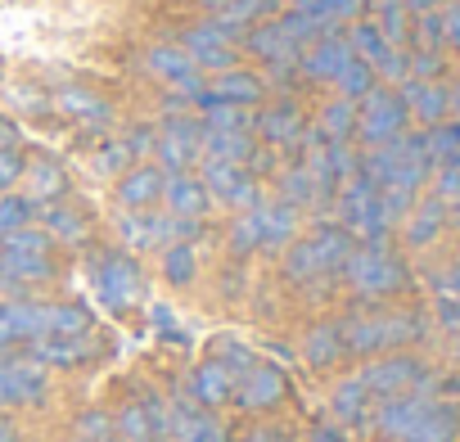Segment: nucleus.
<instances>
[{
  "label": "nucleus",
  "mask_w": 460,
  "mask_h": 442,
  "mask_svg": "<svg viewBox=\"0 0 460 442\" xmlns=\"http://www.w3.org/2000/svg\"><path fill=\"white\" fill-rule=\"evenodd\" d=\"M388 127H397V113H388V104H375L366 118V136H384Z\"/></svg>",
  "instance_id": "37"
},
{
  "label": "nucleus",
  "mask_w": 460,
  "mask_h": 442,
  "mask_svg": "<svg viewBox=\"0 0 460 442\" xmlns=\"http://www.w3.org/2000/svg\"><path fill=\"white\" fill-rule=\"evenodd\" d=\"M285 397V375L276 370V366H267V361H253L240 379H235V402L244 406V411H267V406H276Z\"/></svg>",
  "instance_id": "12"
},
{
  "label": "nucleus",
  "mask_w": 460,
  "mask_h": 442,
  "mask_svg": "<svg viewBox=\"0 0 460 442\" xmlns=\"http://www.w3.org/2000/svg\"><path fill=\"white\" fill-rule=\"evenodd\" d=\"M145 68H149L158 82H167L172 91H181V95H199V91H203L199 68L190 64V55H185L181 46H154V50L145 55Z\"/></svg>",
  "instance_id": "11"
},
{
  "label": "nucleus",
  "mask_w": 460,
  "mask_h": 442,
  "mask_svg": "<svg viewBox=\"0 0 460 442\" xmlns=\"http://www.w3.org/2000/svg\"><path fill=\"white\" fill-rule=\"evenodd\" d=\"M37 397H46V366H37L32 357L28 361H19V357L0 361V411L37 402Z\"/></svg>",
  "instance_id": "7"
},
{
  "label": "nucleus",
  "mask_w": 460,
  "mask_h": 442,
  "mask_svg": "<svg viewBox=\"0 0 460 442\" xmlns=\"http://www.w3.org/2000/svg\"><path fill=\"white\" fill-rule=\"evenodd\" d=\"M339 258H343V235L339 231H316L312 240H298L289 249L285 271H289V280H307V276H316L321 267H330Z\"/></svg>",
  "instance_id": "8"
},
{
  "label": "nucleus",
  "mask_w": 460,
  "mask_h": 442,
  "mask_svg": "<svg viewBox=\"0 0 460 442\" xmlns=\"http://www.w3.org/2000/svg\"><path fill=\"white\" fill-rule=\"evenodd\" d=\"M154 140H158V131H154V127H131V131L122 136V145H127V154H131V158L154 154Z\"/></svg>",
  "instance_id": "35"
},
{
  "label": "nucleus",
  "mask_w": 460,
  "mask_h": 442,
  "mask_svg": "<svg viewBox=\"0 0 460 442\" xmlns=\"http://www.w3.org/2000/svg\"><path fill=\"white\" fill-rule=\"evenodd\" d=\"M253 221H258V240H262V249H280V244H289L294 240V231H298V212H294V203H285V199H262L258 208H253Z\"/></svg>",
  "instance_id": "15"
},
{
  "label": "nucleus",
  "mask_w": 460,
  "mask_h": 442,
  "mask_svg": "<svg viewBox=\"0 0 460 442\" xmlns=\"http://www.w3.org/2000/svg\"><path fill=\"white\" fill-rule=\"evenodd\" d=\"M167 442H226V424L199 402H167Z\"/></svg>",
  "instance_id": "5"
},
{
  "label": "nucleus",
  "mask_w": 460,
  "mask_h": 442,
  "mask_svg": "<svg viewBox=\"0 0 460 442\" xmlns=\"http://www.w3.org/2000/svg\"><path fill=\"white\" fill-rule=\"evenodd\" d=\"M271 442H294V438H280V433H271Z\"/></svg>",
  "instance_id": "42"
},
{
  "label": "nucleus",
  "mask_w": 460,
  "mask_h": 442,
  "mask_svg": "<svg viewBox=\"0 0 460 442\" xmlns=\"http://www.w3.org/2000/svg\"><path fill=\"white\" fill-rule=\"evenodd\" d=\"M312 442H348V438H343L339 429H330V424H316V429H312Z\"/></svg>",
  "instance_id": "40"
},
{
  "label": "nucleus",
  "mask_w": 460,
  "mask_h": 442,
  "mask_svg": "<svg viewBox=\"0 0 460 442\" xmlns=\"http://www.w3.org/2000/svg\"><path fill=\"white\" fill-rule=\"evenodd\" d=\"M127 163H131V154H127L122 140H109V145L95 154V167H100V172H127Z\"/></svg>",
  "instance_id": "33"
},
{
  "label": "nucleus",
  "mask_w": 460,
  "mask_h": 442,
  "mask_svg": "<svg viewBox=\"0 0 460 442\" xmlns=\"http://www.w3.org/2000/svg\"><path fill=\"white\" fill-rule=\"evenodd\" d=\"M199 158L249 163V158H253V136H249V131H212V127H203V154H199Z\"/></svg>",
  "instance_id": "20"
},
{
  "label": "nucleus",
  "mask_w": 460,
  "mask_h": 442,
  "mask_svg": "<svg viewBox=\"0 0 460 442\" xmlns=\"http://www.w3.org/2000/svg\"><path fill=\"white\" fill-rule=\"evenodd\" d=\"M199 154H203V127L194 118H172L154 140V158L163 172H185Z\"/></svg>",
  "instance_id": "4"
},
{
  "label": "nucleus",
  "mask_w": 460,
  "mask_h": 442,
  "mask_svg": "<svg viewBox=\"0 0 460 442\" xmlns=\"http://www.w3.org/2000/svg\"><path fill=\"white\" fill-rule=\"evenodd\" d=\"M244 46H249L258 59H271V64H285V59L294 55V37H289L285 23H262V28H253V32L244 37Z\"/></svg>",
  "instance_id": "22"
},
{
  "label": "nucleus",
  "mask_w": 460,
  "mask_h": 442,
  "mask_svg": "<svg viewBox=\"0 0 460 442\" xmlns=\"http://www.w3.org/2000/svg\"><path fill=\"white\" fill-rule=\"evenodd\" d=\"M325 127L339 136V131L348 127V109H343V104H330V109H325Z\"/></svg>",
  "instance_id": "38"
},
{
  "label": "nucleus",
  "mask_w": 460,
  "mask_h": 442,
  "mask_svg": "<svg viewBox=\"0 0 460 442\" xmlns=\"http://www.w3.org/2000/svg\"><path fill=\"white\" fill-rule=\"evenodd\" d=\"M59 109H64L73 122H91V127H104V122L113 118L109 100H100V95L86 91V86H64V91H59Z\"/></svg>",
  "instance_id": "19"
},
{
  "label": "nucleus",
  "mask_w": 460,
  "mask_h": 442,
  "mask_svg": "<svg viewBox=\"0 0 460 442\" xmlns=\"http://www.w3.org/2000/svg\"><path fill=\"white\" fill-rule=\"evenodd\" d=\"M339 357V334L334 330H312V339H307V361L312 366H330Z\"/></svg>",
  "instance_id": "31"
},
{
  "label": "nucleus",
  "mask_w": 460,
  "mask_h": 442,
  "mask_svg": "<svg viewBox=\"0 0 460 442\" xmlns=\"http://www.w3.org/2000/svg\"><path fill=\"white\" fill-rule=\"evenodd\" d=\"M366 384L361 379H348V384H339L334 388V411H339V420H361L366 415Z\"/></svg>",
  "instance_id": "27"
},
{
  "label": "nucleus",
  "mask_w": 460,
  "mask_h": 442,
  "mask_svg": "<svg viewBox=\"0 0 460 442\" xmlns=\"http://www.w3.org/2000/svg\"><path fill=\"white\" fill-rule=\"evenodd\" d=\"M181 50L190 55L194 68H212V73H226V68H235V28L230 23H199L185 32Z\"/></svg>",
  "instance_id": "3"
},
{
  "label": "nucleus",
  "mask_w": 460,
  "mask_h": 442,
  "mask_svg": "<svg viewBox=\"0 0 460 442\" xmlns=\"http://www.w3.org/2000/svg\"><path fill=\"white\" fill-rule=\"evenodd\" d=\"M230 249H235V253H253V249H262V240H258V221H253V208H249V212H240V221L230 226Z\"/></svg>",
  "instance_id": "30"
},
{
  "label": "nucleus",
  "mask_w": 460,
  "mask_h": 442,
  "mask_svg": "<svg viewBox=\"0 0 460 442\" xmlns=\"http://www.w3.org/2000/svg\"><path fill=\"white\" fill-rule=\"evenodd\" d=\"M163 203H167V212L172 217H203L208 208H212V194H208V185L199 181V176H190V172H167V181H163Z\"/></svg>",
  "instance_id": "14"
},
{
  "label": "nucleus",
  "mask_w": 460,
  "mask_h": 442,
  "mask_svg": "<svg viewBox=\"0 0 460 442\" xmlns=\"http://www.w3.org/2000/svg\"><path fill=\"white\" fill-rule=\"evenodd\" d=\"M451 433H456V415L447 406H420L402 442H451Z\"/></svg>",
  "instance_id": "21"
},
{
  "label": "nucleus",
  "mask_w": 460,
  "mask_h": 442,
  "mask_svg": "<svg viewBox=\"0 0 460 442\" xmlns=\"http://www.w3.org/2000/svg\"><path fill=\"white\" fill-rule=\"evenodd\" d=\"M28 172V163L19 158V149H0V194H10V185Z\"/></svg>",
  "instance_id": "34"
},
{
  "label": "nucleus",
  "mask_w": 460,
  "mask_h": 442,
  "mask_svg": "<svg viewBox=\"0 0 460 442\" xmlns=\"http://www.w3.org/2000/svg\"><path fill=\"white\" fill-rule=\"evenodd\" d=\"M28 357L37 366H77L91 357V343H86V334H41V339H32Z\"/></svg>",
  "instance_id": "17"
},
{
  "label": "nucleus",
  "mask_w": 460,
  "mask_h": 442,
  "mask_svg": "<svg viewBox=\"0 0 460 442\" xmlns=\"http://www.w3.org/2000/svg\"><path fill=\"white\" fill-rule=\"evenodd\" d=\"M208 5H212V10H221V5H226V0H208Z\"/></svg>",
  "instance_id": "43"
},
{
  "label": "nucleus",
  "mask_w": 460,
  "mask_h": 442,
  "mask_svg": "<svg viewBox=\"0 0 460 442\" xmlns=\"http://www.w3.org/2000/svg\"><path fill=\"white\" fill-rule=\"evenodd\" d=\"M91 280H95V294H100V303H104L109 312H127V307H136V303L145 298V276H140V267H136L127 253H104V258H95Z\"/></svg>",
  "instance_id": "1"
},
{
  "label": "nucleus",
  "mask_w": 460,
  "mask_h": 442,
  "mask_svg": "<svg viewBox=\"0 0 460 442\" xmlns=\"http://www.w3.org/2000/svg\"><path fill=\"white\" fill-rule=\"evenodd\" d=\"M73 442H82V438H73ZM104 442H113V438H104Z\"/></svg>",
  "instance_id": "44"
},
{
  "label": "nucleus",
  "mask_w": 460,
  "mask_h": 442,
  "mask_svg": "<svg viewBox=\"0 0 460 442\" xmlns=\"http://www.w3.org/2000/svg\"><path fill=\"white\" fill-rule=\"evenodd\" d=\"M41 231H46L50 240H68V244H77V240H86V217H82L77 208L50 203V208L41 212Z\"/></svg>",
  "instance_id": "23"
},
{
  "label": "nucleus",
  "mask_w": 460,
  "mask_h": 442,
  "mask_svg": "<svg viewBox=\"0 0 460 442\" xmlns=\"http://www.w3.org/2000/svg\"><path fill=\"white\" fill-rule=\"evenodd\" d=\"M109 433H113V424H109L104 411H86V415L77 420V429H73V438H82V442H104Z\"/></svg>",
  "instance_id": "32"
},
{
  "label": "nucleus",
  "mask_w": 460,
  "mask_h": 442,
  "mask_svg": "<svg viewBox=\"0 0 460 442\" xmlns=\"http://www.w3.org/2000/svg\"><path fill=\"white\" fill-rule=\"evenodd\" d=\"M258 100H262V77H253V73H244V68L217 73V77L194 95L199 109H203V104H235V109H249V104H258Z\"/></svg>",
  "instance_id": "9"
},
{
  "label": "nucleus",
  "mask_w": 460,
  "mask_h": 442,
  "mask_svg": "<svg viewBox=\"0 0 460 442\" xmlns=\"http://www.w3.org/2000/svg\"><path fill=\"white\" fill-rule=\"evenodd\" d=\"M194 276H199L194 244H167V249H163V280H167V285H190Z\"/></svg>",
  "instance_id": "24"
},
{
  "label": "nucleus",
  "mask_w": 460,
  "mask_h": 442,
  "mask_svg": "<svg viewBox=\"0 0 460 442\" xmlns=\"http://www.w3.org/2000/svg\"><path fill=\"white\" fill-rule=\"evenodd\" d=\"M190 402H199V406H208V411L235 402V370H230L226 361H217V357L199 361L194 375H190Z\"/></svg>",
  "instance_id": "10"
},
{
  "label": "nucleus",
  "mask_w": 460,
  "mask_h": 442,
  "mask_svg": "<svg viewBox=\"0 0 460 442\" xmlns=\"http://www.w3.org/2000/svg\"><path fill=\"white\" fill-rule=\"evenodd\" d=\"M339 82H343V91H366V73L361 68H343Z\"/></svg>",
  "instance_id": "39"
},
{
  "label": "nucleus",
  "mask_w": 460,
  "mask_h": 442,
  "mask_svg": "<svg viewBox=\"0 0 460 442\" xmlns=\"http://www.w3.org/2000/svg\"><path fill=\"white\" fill-rule=\"evenodd\" d=\"M253 131H258L262 140H271V145H285V140L298 136V113H294V109H267V113L253 122Z\"/></svg>",
  "instance_id": "25"
},
{
  "label": "nucleus",
  "mask_w": 460,
  "mask_h": 442,
  "mask_svg": "<svg viewBox=\"0 0 460 442\" xmlns=\"http://www.w3.org/2000/svg\"><path fill=\"white\" fill-rule=\"evenodd\" d=\"M32 217H37V203L28 194H0V235L32 226Z\"/></svg>",
  "instance_id": "26"
},
{
  "label": "nucleus",
  "mask_w": 460,
  "mask_h": 442,
  "mask_svg": "<svg viewBox=\"0 0 460 442\" xmlns=\"http://www.w3.org/2000/svg\"><path fill=\"white\" fill-rule=\"evenodd\" d=\"M14 136H19L14 122H10V118H0V149H14Z\"/></svg>",
  "instance_id": "41"
},
{
  "label": "nucleus",
  "mask_w": 460,
  "mask_h": 442,
  "mask_svg": "<svg viewBox=\"0 0 460 442\" xmlns=\"http://www.w3.org/2000/svg\"><path fill=\"white\" fill-rule=\"evenodd\" d=\"M406 375H411V366H375V370H366L361 375V384L370 388V393H397L402 384H406Z\"/></svg>",
  "instance_id": "29"
},
{
  "label": "nucleus",
  "mask_w": 460,
  "mask_h": 442,
  "mask_svg": "<svg viewBox=\"0 0 460 442\" xmlns=\"http://www.w3.org/2000/svg\"><path fill=\"white\" fill-rule=\"evenodd\" d=\"M280 185H285V194H289L285 203H294V199H312V172H307V167H289Z\"/></svg>",
  "instance_id": "36"
},
{
  "label": "nucleus",
  "mask_w": 460,
  "mask_h": 442,
  "mask_svg": "<svg viewBox=\"0 0 460 442\" xmlns=\"http://www.w3.org/2000/svg\"><path fill=\"white\" fill-rule=\"evenodd\" d=\"M50 276H55L50 253H10V249H0V285L5 289H23V285H37V280H50Z\"/></svg>",
  "instance_id": "16"
},
{
  "label": "nucleus",
  "mask_w": 460,
  "mask_h": 442,
  "mask_svg": "<svg viewBox=\"0 0 460 442\" xmlns=\"http://www.w3.org/2000/svg\"><path fill=\"white\" fill-rule=\"evenodd\" d=\"M118 442H167V402L140 397L118 411Z\"/></svg>",
  "instance_id": "6"
},
{
  "label": "nucleus",
  "mask_w": 460,
  "mask_h": 442,
  "mask_svg": "<svg viewBox=\"0 0 460 442\" xmlns=\"http://www.w3.org/2000/svg\"><path fill=\"white\" fill-rule=\"evenodd\" d=\"M199 181L208 185L212 199H221V203H230V208H240V212H249V208L262 203V199H258V181L249 176V163L203 158V176H199Z\"/></svg>",
  "instance_id": "2"
},
{
  "label": "nucleus",
  "mask_w": 460,
  "mask_h": 442,
  "mask_svg": "<svg viewBox=\"0 0 460 442\" xmlns=\"http://www.w3.org/2000/svg\"><path fill=\"white\" fill-rule=\"evenodd\" d=\"M343 68H348L343 46H321V50L307 55V73H312V77H339Z\"/></svg>",
  "instance_id": "28"
},
{
  "label": "nucleus",
  "mask_w": 460,
  "mask_h": 442,
  "mask_svg": "<svg viewBox=\"0 0 460 442\" xmlns=\"http://www.w3.org/2000/svg\"><path fill=\"white\" fill-rule=\"evenodd\" d=\"M28 199L41 208V203H59L64 194H68V172L55 163V158H37L28 172Z\"/></svg>",
  "instance_id": "18"
},
{
  "label": "nucleus",
  "mask_w": 460,
  "mask_h": 442,
  "mask_svg": "<svg viewBox=\"0 0 460 442\" xmlns=\"http://www.w3.org/2000/svg\"><path fill=\"white\" fill-rule=\"evenodd\" d=\"M163 181H167V172L158 163H131L118 176V203L122 208H154L163 199Z\"/></svg>",
  "instance_id": "13"
}]
</instances>
